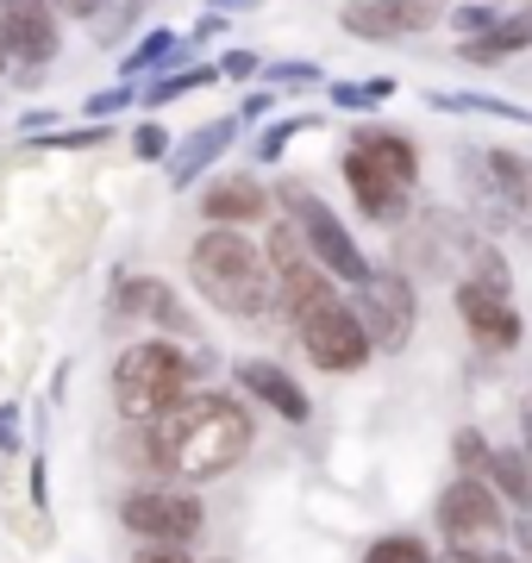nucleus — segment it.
<instances>
[{"instance_id": "32", "label": "nucleus", "mask_w": 532, "mask_h": 563, "mask_svg": "<svg viewBox=\"0 0 532 563\" xmlns=\"http://www.w3.org/2000/svg\"><path fill=\"white\" fill-rule=\"evenodd\" d=\"M213 69H220V81H257V76H264V57L232 44V51H220V57H213Z\"/></svg>"}, {"instance_id": "20", "label": "nucleus", "mask_w": 532, "mask_h": 563, "mask_svg": "<svg viewBox=\"0 0 532 563\" xmlns=\"http://www.w3.org/2000/svg\"><path fill=\"white\" fill-rule=\"evenodd\" d=\"M188 57V38L182 32H169V25H151L132 51L120 57V81H132V88H144L151 76H164V69H176V63Z\"/></svg>"}, {"instance_id": "1", "label": "nucleus", "mask_w": 532, "mask_h": 563, "mask_svg": "<svg viewBox=\"0 0 532 563\" xmlns=\"http://www.w3.org/2000/svg\"><path fill=\"white\" fill-rule=\"evenodd\" d=\"M144 432H151V451H157V483H182V488H207L232 476L257 444L251 401L225 395V388H188L182 401Z\"/></svg>"}, {"instance_id": "9", "label": "nucleus", "mask_w": 532, "mask_h": 563, "mask_svg": "<svg viewBox=\"0 0 532 563\" xmlns=\"http://www.w3.org/2000/svg\"><path fill=\"white\" fill-rule=\"evenodd\" d=\"M432 526L445 551H501L508 544V501L476 476H451L432 501Z\"/></svg>"}, {"instance_id": "35", "label": "nucleus", "mask_w": 532, "mask_h": 563, "mask_svg": "<svg viewBox=\"0 0 532 563\" xmlns=\"http://www.w3.org/2000/svg\"><path fill=\"white\" fill-rule=\"evenodd\" d=\"M51 7H57L63 20H95V25L113 13V0H51Z\"/></svg>"}, {"instance_id": "22", "label": "nucleus", "mask_w": 532, "mask_h": 563, "mask_svg": "<svg viewBox=\"0 0 532 563\" xmlns=\"http://www.w3.org/2000/svg\"><path fill=\"white\" fill-rule=\"evenodd\" d=\"M520 51H532V13H508V20H495L483 38L457 44L464 63H501V57H520Z\"/></svg>"}, {"instance_id": "11", "label": "nucleus", "mask_w": 532, "mask_h": 563, "mask_svg": "<svg viewBox=\"0 0 532 563\" xmlns=\"http://www.w3.org/2000/svg\"><path fill=\"white\" fill-rule=\"evenodd\" d=\"M470 195L476 207H483V225H495V232H508V225L527 220L532 207V163L520 157V151H470Z\"/></svg>"}, {"instance_id": "5", "label": "nucleus", "mask_w": 532, "mask_h": 563, "mask_svg": "<svg viewBox=\"0 0 532 563\" xmlns=\"http://www.w3.org/2000/svg\"><path fill=\"white\" fill-rule=\"evenodd\" d=\"M120 526L138 544H176V551H188L207 532V507L182 483H132L120 495Z\"/></svg>"}, {"instance_id": "8", "label": "nucleus", "mask_w": 532, "mask_h": 563, "mask_svg": "<svg viewBox=\"0 0 532 563\" xmlns=\"http://www.w3.org/2000/svg\"><path fill=\"white\" fill-rule=\"evenodd\" d=\"M107 320L113 325H151V339L201 344V320L188 313V301L151 269H120L107 288Z\"/></svg>"}, {"instance_id": "19", "label": "nucleus", "mask_w": 532, "mask_h": 563, "mask_svg": "<svg viewBox=\"0 0 532 563\" xmlns=\"http://www.w3.org/2000/svg\"><path fill=\"white\" fill-rule=\"evenodd\" d=\"M351 151H364L376 169H389L401 188H413L420 181V144L408 139V132H389V125H357L351 132Z\"/></svg>"}, {"instance_id": "24", "label": "nucleus", "mask_w": 532, "mask_h": 563, "mask_svg": "<svg viewBox=\"0 0 532 563\" xmlns=\"http://www.w3.org/2000/svg\"><path fill=\"white\" fill-rule=\"evenodd\" d=\"M426 107H432V113H483V120H513V125L532 120L520 101H501V95H445V88H432Z\"/></svg>"}, {"instance_id": "17", "label": "nucleus", "mask_w": 532, "mask_h": 563, "mask_svg": "<svg viewBox=\"0 0 532 563\" xmlns=\"http://www.w3.org/2000/svg\"><path fill=\"white\" fill-rule=\"evenodd\" d=\"M339 176H345L351 201H357V213H364L369 225H395V220H408L413 188H401V181H395L389 169H376V163H369L364 151H351V144H345V157H339Z\"/></svg>"}, {"instance_id": "45", "label": "nucleus", "mask_w": 532, "mask_h": 563, "mask_svg": "<svg viewBox=\"0 0 532 563\" xmlns=\"http://www.w3.org/2000/svg\"><path fill=\"white\" fill-rule=\"evenodd\" d=\"M0 69H7V51H0Z\"/></svg>"}, {"instance_id": "27", "label": "nucleus", "mask_w": 532, "mask_h": 563, "mask_svg": "<svg viewBox=\"0 0 532 563\" xmlns=\"http://www.w3.org/2000/svg\"><path fill=\"white\" fill-rule=\"evenodd\" d=\"M357 563H439V558H432L426 539H413V532H383V539L364 544Z\"/></svg>"}, {"instance_id": "3", "label": "nucleus", "mask_w": 532, "mask_h": 563, "mask_svg": "<svg viewBox=\"0 0 532 563\" xmlns=\"http://www.w3.org/2000/svg\"><path fill=\"white\" fill-rule=\"evenodd\" d=\"M188 388H195V363H188V344L176 339H138L113 357V407L125 426L164 420Z\"/></svg>"}, {"instance_id": "13", "label": "nucleus", "mask_w": 532, "mask_h": 563, "mask_svg": "<svg viewBox=\"0 0 532 563\" xmlns=\"http://www.w3.org/2000/svg\"><path fill=\"white\" fill-rule=\"evenodd\" d=\"M0 51H7V63H20L25 76H38L63 51L57 7L51 0H0Z\"/></svg>"}, {"instance_id": "18", "label": "nucleus", "mask_w": 532, "mask_h": 563, "mask_svg": "<svg viewBox=\"0 0 532 563\" xmlns=\"http://www.w3.org/2000/svg\"><path fill=\"white\" fill-rule=\"evenodd\" d=\"M239 132H245V125H239V113H220V120L195 125V132H188V139L164 157L169 188H176V195H182V188H195V181H201V169H213V163L239 144Z\"/></svg>"}, {"instance_id": "16", "label": "nucleus", "mask_w": 532, "mask_h": 563, "mask_svg": "<svg viewBox=\"0 0 532 563\" xmlns=\"http://www.w3.org/2000/svg\"><path fill=\"white\" fill-rule=\"evenodd\" d=\"M269 207H276V195H269L251 169H225V176H213L201 188V220L220 225V232H251V225H264Z\"/></svg>"}, {"instance_id": "42", "label": "nucleus", "mask_w": 532, "mask_h": 563, "mask_svg": "<svg viewBox=\"0 0 532 563\" xmlns=\"http://www.w3.org/2000/svg\"><path fill=\"white\" fill-rule=\"evenodd\" d=\"M520 451H527V457H532V395H527V401H520Z\"/></svg>"}, {"instance_id": "15", "label": "nucleus", "mask_w": 532, "mask_h": 563, "mask_svg": "<svg viewBox=\"0 0 532 563\" xmlns=\"http://www.w3.org/2000/svg\"><path fill=\"white\" fill-rule=\"evenodd\" d=\"M457 320L483 351H520V339H527V320H520L513 295L489 288V282H457Z\"/></svg>"}, {"instance_id": "41", "label": "nucleus", "mask_w": 532, "mask_h": 563, "mask_svg": "<svg viewBox=\"0 0 532 563\" xmlns=\"http://www.w3.org/2000/svg\"><path fill=\"white\" fill-rule=\"evenodd\" d=\"M220 32H225V13H207V20L188 32V44H207V38H220Z\"/></svg>"}, {"instance_id": "25", "label": "nucleus", "mask_w": 532, "mask_h": 563, "mask_svg": "<svg viewBox=\"0 0 532 563\" xmlns=\"http://www.w3.org/2000/svg\"><path fill=\"white\" fill-rule=\"evenodd\" d=\"M389 95H395L389 76H376V81H326V101L339 107V113H376Z\"/></svg>"}, {"instance_id": "26", "label": "nucleus", "mask_w": 532, "mask_h": 563, "mask_svg": "<svg viewBox=\"0 0 532 563\" xmlns=\"http://www.w3.org/2000/svg\"><path fill=\"white\" fill-rule=\"evenodd\" d=\"M489 457H495V444L483 439L476 426H457V432H451V470H457V476H476V483H483V476H489Z\"/></svg>"}, {"instance_id": "40", "label": "nucleus", "mask_w": 532, "mask_h": 563, "mask_svg": "<svg viewBox=\"0 0 532 563\" xmlns=\"http://www.w3.org/2000/svg\"><path fill=\"white\" fill-rule=\"evenodd\" d=\"M44 470H51V463H44V451H38V457H32V483H25V488H32V507H51V483H44Z\"/></svg>"}, {"instance_id": "2", "label": "nucleus", "mask_w": 532, "mask_h": 563, "mask_svg": "<svg viewBox=\"0 0 532 563\" xmlns=\"http://www.w3.org/2000/svg\"><path fill=\"white\" fill-rule=\"evenodd\" d=\"M188 282L225 320L251 325V320L276 313V276H269L264 239H251V232H220V225L195 232V244H188Z\"/></svg>"}, {"instance_id": "6", "label": "nucleus", "mask_w": 532, "mask_h": 563, "mask_svg": "<svg viewBox=\"0 0 532 563\" xmlns=\"http://www.w3.org/2000/svg\"><path fill=\"white\" fill-rule=\"evenodd\" d=\"M351 307L364 320L369 344L383 357H401L420 332V288H413L408 269H389V263H369V276L351 288Z\"/></svg>"}, {"instance_id": "36", "label": "nucleus", "mask_w": 532, "mask_h": 563, "mask_svg": "<svg viewBox=\"0 0 532 563\" xmlns=\"http://www.w3.org/2000/svg\"><path fill=\"white\" fill-rule=\"evenodd\" d=\"M508 539H513V558L532 563V514H508Z\"/></svg>"}, {"instance_id": "34", "label": "nucleus", "mask_w": 532, "mask_h": 563, "mask_svg": "<svg viewBox=\"0 0 532 563\" xmlns=\"http://www.w3.org/2000/svg\"><path fill=\"white\" fill-rule=\"evenodd\" d=\"M25 451V432H20V407L0 401V457H20Z\"/></svg>"}, {"instance_id": "28", "label": "nucleus", "mask_w": 532, "mask_h": 563, "mask_svg": "<svg viewBox=\"0 0 532 563\" xmlns=\"http://www.w3.org/2000/svg\"><path fill=\"white\" fill-rule=\"evenodd\" d=\"M326 69L313 57H288V63H264V88H320Z\"/></svg>"}, {"instance_id": "39", "label": "nucleus", "mask_w": 532, "mask_h": 563, "mask_svg": "<svg viewBox=\"0 0 532 563\" xmlns=\"http://www.w3.org/2000/svg\"><path fill=\"white\" fill-rule=\"evenodd\" d=\"M439 563H520L513 551H445Z\"/></svg>"}, {"instance_id": "21", "label": "nucleus", "mask_w": 532, "mask_h": 563, "mask_svg": "<svg viewBox=\"0 0 532 563\" xmlns=\"http://www.w3.org/2000/svg\"><path fill=\"white\" fill-rule=\"evenodd\" d=\"M483 483L508 501V514H532V457L520 451V444H495L489 476H483Z\"/></svg>"}, {"instance_id": "38", "label": "nucleus", "mask_w": 532, "mask_h": 563, "mask_svg": "<svg viewBox=\"0 0 532 563\" xmlns=\"http://www.w3.org/2000/svg\"><path fill=\"white\" fill-rule=\"evenodd\" d=\"M132 563H195L188 551H176V544H138L132 551Z\"/></svg>"}, {"instance_id": "33", "label": "nucleus", "mask_w": 532, "mask_h": 563, "mask_svg": "<svg viewBox=\"0 0 532 563\" xmlns=\"http://www.w3.org/2000/svg\"><path fill=\"white\" fill-rule=\"evenodd\" d=\"M169 151H176V144H169V132L157 120H144L138 132H132V157H138V163H164Z\"/></svg>"}, {"instance_id": "31", "label": "nucleus", "mask_w": 532, "mask_h": 563, "mask_svg": "<svg viewBox=\"0 0 532 563\" xmlns=\"http://www.w3.org/2000/svg\"><path fill=\"white\" fill-rule=\"evenodd\" d=\"M308 125H320V120H313V113H295V120H276V125L264 132V139H257V163H282L288 139H295V132H308Z\"/></svg>"}, {"instance_id": "4", "label": "nucleus", "mask_w": 532, "mask_h": 563, "mask_svg": "<svg viewBox=\"0 0 532 563\" xmlns=\"http://www.w3.org/2000/svg\"><path fill=\"white\" fill-rule=\"evenodd\" d=\"M276 195V207H282V220L301 232V244L313 251V263L326 269L332 282H345V288H357V282L369 276V257H364V244L351 239V225L332 213L320 195H313L308 181H276L269 188Z\"/></svg>"}, {"instance_id": "44", "label": "nucleus", "mask_w": 532, "mask_h": 563, "mask_svg": "<svg viewBox=\"0 0 532 563\" xmlns=\"http://www.w3.org/2000/svg\"><path fill=\"white\" fill-rule=\"evenodd\" d=\"M520 13H532V0H520Z\"/></svg>"}, {"instance_id": "30", "label": "nucleus", "mask_w": 532, "mask_h": 563, "mask_svg": "<svg viewBox=\"0 0 532 563\" xmlns=\"http://www.w3.org/2000/svg\"><path fill=\"white\" fill-rule=\"evenodd\" d=\"M495 20H501V13H495V7H483V0H464V7H451V13H445V25L457 32V44H464V38H483Z\"/></svg>"}, {"instance_id": "7", "label": "nucleus", "mask_w": 532, "mask_h": 563, "mask_svg": "<svg viewBox=\"0 0 532 563\" xmlns=\"http://www.w3.org/2000/svg\"><path fill=\"white\" fill-rule=\"evenodd\" d=\"M295 339H301V357H308L320 376H357V369H369V357H376V344H369L357 307L339 301V288L295 320Z\"/></svg>"}, {"instance_id": "12", "label": "nucleus", "mask_w": 532, "mask_h": 563, "mask_svg": "<svg viewBox=\"0 0 532 563\" xmlns=\"http://www.w3.org/2000/svg\"><path fill=\"white\" fill-rule=\"evenodd\" d=\"M445 25V7L432 0H345L339 32L357 44H401V38H426Z\"/></svg>"}, {"instance_id": "10", "label": "nucleus", "mask_w": 532, "mask_h": 563, "mask_svg": "<svg viewBox=\"0 0 532 563\" xmlns=\"http://www.w3.org/2000/svg\"><path fill=\"white\" fill-rule=\"evenodd\" d=\"M264 257H269V276H276V313L288 325L301 320L313 301L332 295V276L313 263V251L301 244V232L288 220H269V239H264Z\"/></svg>"}, {"instance_id": "29", "label": "nucleus", "mask_w": 532, "mask_h": 563, "mask_svg": "<svg viewBox=\"0 0 532 563\" xmlns=\"http://www.w3.org/2000/svg\"><path fill=\"white\" fill-rule=\"evenodd\" d=\"M138 101V88H132V81H113V88H95V95H88L82 101V120H113V113H125V107Z\"/></svg>"}, {"instance_id": "23", "label": "nucleus", "mask_w": 532, "mask_h": 563, "mask_svg": "<svg viewBox=\"0 0 532 563\" xmlns=\"http://www.w3.org/2000/svg\"><path fill=\"white\" fill-rule=\"evenodd\" d=\"M213 81H220V69H213V63H195V69H182V63H176V69H164V76L144 81L138 101L151 107V113H157V107L182 101V95H195V88H213Z\"/></svg>"}, {"instance_id": "14", "label": "nucleus", "mask_w": 532, "mask_h": 563, "mask_svg": "<svg viewBox=\"0 0 532 563\" xmlns=\"http://www.w3.org/2000/svg\"><path fill=\"white\" fill-rule=\"evenodd\" d=\"M232 383H239V395H245L251 407H264L269 420H282V426L313 420V395L301 388V376L282 369L276 357H239L232 363Z\"/></svg>"}, {"instance_id": "43", "label": "nucleus", "mask_w": 532, "mask_h": 563, "mask_svg": "<svg viewBox=\"0 0 532 563\" xmlns=\"http://www.w3.org/2000/svg\"><path fill=\"white\" fill-rule=\"evenodd\" d=\"M251 7H264V0H207V13H251Z\"/></svg>"}, {"instance_id": "37", "label": "nucleus", "mask_w": 532, "mask_h": 563, "mask_svg": "<svg viewBox=\"0 0 532 563\" xmlns=\"http://www.w3.org/2000/svg\"><path fill=\"white\" fill-rule=\"evenodd\" d=\"M269 107H276V88H251L245 107H239V125H257V120L269 113Z\"/></svg>"}]
</instances>
